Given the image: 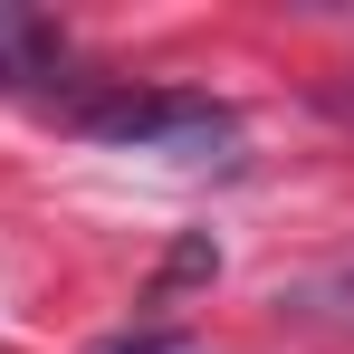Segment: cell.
Masks as SVG:
<instances>
[{"instance_id":"1","label":"cell","mask_w":354,"mask_h":354,"mask_svg":"<svg viewBox=\"0 0 354 354\" xmlns=\"http://www.w3.org/2000/svg\"><path fill=\"white\" fill-rule=\"evenodd\" d=\"M77 134L134 144V153H192V144H221L230 134V106L182 96V86H134V96H106V106H77Z\"/></svg>"},{"instance_id":"3","label":"cell","mask_w":354,"mask_h":354,"mask_svg":"<svg viewBox=\"0 0 354 354\" xmlns=\"http://www.w3.org/2000/svg\"><path fill=\"white\" fill-rule=\"evenodd\" d=\"M345 326H354V316H345Z\"/></svg>"},{"instance_id":"2","label":"cell","mask_w":354,"mask_h":354,"mask_svg":"<svg viewBox=\"0 0 354 354\" xmlns=\"http://www.w3.org/2000/svg\"><path fill=\"white\" fill-rule=\"evenodd\" d=\"M58 67V19H39L29 0H0V86H29Z\"/></svg>"}]
</instances>
